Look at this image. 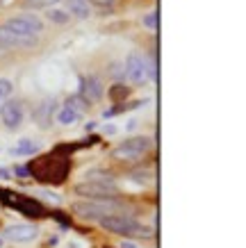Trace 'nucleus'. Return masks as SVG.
I'll return each instance as SVG.
<instances>
[{"instance_id":"1","label":"nucleus","mask_w":246,"mask_h":248,"mask_svg":"<svg viewBox=\"0 0 246 248\" xmlns=\"http://www.w3.org/2000/svg\"><path fill=\"white\" fill-rule=\"evenodd\" d=\"M98 223L103 230L107 232H114V234H123V237H150V228L137 223L134 218L126 217V214H107V217H100Z\"/></svg>"},{"instance_id":"2","label":"nucleus","mask_w":246,"mask_h":248,"mask_svg":"<svg viewBox=\"0 0 246 248\" xmlns=\"http://www.w3.org/2000/svg\"><path fill=\"white\" fill-rule=\"evenodd\" d=\"M155 73H157V66H155V60L148 62L146 55L137 53H128L126 57V64H123V78H128V82L132 84H144L148 78L155 80Z\"/></svg>"},{"instance_id":"3","label":"nucleus","mask_w":246,"mask_h":248,"mask_svg":"<svg viewBox=\"0 0 246 248\" xmlns=\"http://www.w3.org/2000/svg\"><path fill=\"white\" fill-rule=\"evenodd\" d=\"M5 28L9 32H14L18 37H30V39H37L41 32H44V21L39 16L30 14V12H23L18 16H12L5 21Z\"/></svg>"},{"instance_id":"4","label":"nucleus","mask_w":246,"mask_h":248,"mask_svg":"<svg viewBox=\"0 0 246 248\" xmlns=\"http://www.w3.org/2000/svg\"><path fill=\"white\" fill-rule=\"evenodd\" d=\"M121 210V203L116 198H105V201H78L73 203V212H78L82 218H100L107 217L110 212Z\"/></svg>"},{"instance_id":"5","label":"nucleus","mask_w":246,"mask_h":248,"mask_svg":"<svg viewBox=\"0 0 246 248\" xmlns=\"http://www.w3.org/2000/svg\"><path fill=\"white\" fill-rule=\"evenodd\" d=\"M150 148V139L148 137H130L126 141H121L116 148L112 151L114 159H121V162H128V159H139L144 157Z\"/></svg>"},{"instance_id":"6","label":"nucleus","mask_w":246,"mask_h":248,"mask_svg":"<svg viewBox=\"0 0 246 248\" xmlns=\"http://www.w3.org/2000/svg\"><path fill=\"white\" fill-rule=\"evenodd\" d=\"M25 121V107H23L21 100L16 98H9L5 105L0 107V123L7 130H18Z\"/></svg>"},{"instance_id":"7","label":"nucleus","mask_w":246,"mask_h":248,"mask_svg":"<svg viewBox=\"0 0 246 248\" xmlns=\"http://www.w3.org/2000/svg\"><path fill=\"white\" fill-rule=\"evenodd\" d=\"M105 93V84L100 80V76L91 73V76H84L82 78V84H80V100L84 105H96L98 100L103 98Z\"/></svg>"},{"instance_id":"8","label":"nucleus","mask_w":246,"mask_h":248,"mask_svg":"<svg viewBox=\"0 0 246 248\" xmlns=\"http://www.w3.org/2000/svg\"><path fill=\"white\" fill-rule=\"evenodd\" d=\"M73 191L87 201H105V198H114L116 196V187H107V185H98V182H78Z\"/></svg>"},{"instance_id":"9","label":"nucleus","mask_w":246,"mask_h":248,"mask_svg":"<svg viewBox=\"0 0 246 248\" xmlns=\"http://www.w3.org/2000/svg\"><path fill=\"white\" fill-rule=\"evenodd\" d=\"M37 44V39L18 37L14 32H9L5 25H0V50H14V48H32Z\"/></svg>"},{"instance_id":"10","label":"nucleus","mask_w":246,"mask_h":248,"mask_svg":"<svg viewBox=\"0 0 246 248\" xmlns=\"http://www.w3.org/2000/svg\"><path fill=\"white\" fill-rule=\"evenodd\" d=\"M37 234H39V230L32 223H16V226H9L5 230V237L16 241V244H28V241L37 239Z\"/></svg>"},{"instance_id":"11","label":"nucleus","mask_w":246,"mask_h":248,"mask_svg":"<svg viewBox=\"0 0 246 248\" xmlns=\"http://www.w3.org/2000/svg\"><path fill=\"white\" fill-rule=\"evenodd\" d=\"M55 109H57V103H55V100H44V103H39V107L34 109V121L39 123V128H48V125H50Z\"/></svg>"},{"instance_id":"12","label":"nucleus","mask_w":246,"mask_h":248,"mask_svg":"<svg viewBox=\"0 0 246 248\" xmlns=\"http://www.w3.org/2000/svg\"><path fill=\"white\" fill-rule=\"evenodd\" d=\"M89 0H66V12L71 18H89L91 16Z\"/></svg>"},{"instance_id":"13","label":"nucleus","mask_w":246,"mask_h":248,"mask_svg":"<svg viewBox=\"0 0 246 248\" xmlns=\"http://www.w3.org/2000/svg\"><path fill=\"white\" fill-rule=\"evenodd\" d=\"M80 116L82 114L78 112V109H73V107H68V105H64L60 109V112H57V121H60V125H75V123H78V121H80Z\"/></svg>"},{"instance_id":"14","label":"nucleus","mask_w":246,"mask_h":248,"mask_svg":"<svg viewBox=\"0 0 246 248\" xmlns=\"http://www.w3.org/2000/svg\"><path fill=\"white\" fill-rule=\"evenodd\" d=\"M62 0H23L21 5L23 9H34V12H39V9H52L57 7Z\"/></svg>"},{"instance_id":"15","label":"nucleus","mask_w":246,"mask_h":248,"mask_svg":"<svg viewBox=\"0 0 246 248\" xmlns=\"http://www.w3.org/2000/svg\"><path fill=\"white\" fill-rule=\"evenodd\" d=\"M46 18L50 23H57V25H64V23L71 21V16H68L66 9H60V7H52L50 12H46Z\"/></svg>"},{"instance_id":"16","label":"nucleus","mask_w":246,"mask_h":248,"mask_svg":"<svg viewBox=\"0 0 246 248\" xmlns=\"http://www.w3.org/2000/svg\"><path fill=\"white\" fill-rule=\"evenodd\" d=\"M37 151H39V146L34 141H30V139H21V143H18L12 153H14V155H34Z\"/></svg>"},{"instance_id":"17","label":"nucleus","mask_w":246,"mask_h":248,"mask_svg":"<svg viewBox=\"0 0 246 248\" xmlns=\"http://www.w3.org/2000/svg\"><path fill=\"white\" fill-rule=\"evenodd\" d=\"M12 91H14L12 80H7V78H0V107L5 105L9 98H12Z\"/></svg>"},{"instance_id":"18","label":"nucleus","mask_w":246,"mask_h":248,"mask_svg":"<svg viewBox=\"0 0 246 248\" xmlns=\"http://www.w3.org/2000/svg\"><path fill=\"white\" fill-rule=\"evenodd\" d=\"M89 175V182H98V185H107V187H114V178L110 173H87Z\"/></svg>"},{"instance_id":"19","label":"nucleus","mask_w":246,"mask_h":248,"mask_svg":"<svg viewBox=\"0 0 246 248\" xmlns=\"http://www.w3.org/2000/svg\"><path fill=\"white\" fill-rule=\"evenodd\" d=\"M142 23H144V28H146V30H157V12H148V14H144Z\"/></svg>"},{"instance_id":"20","label":"nucleus","mask_w":246,"mask_h":248,"mask_svg":"<svg viewBox=\"0 0 246 248\" xmlns=\"http://www.w3.org/2000/svg\"><path fill=\"white\" fill-rule=\"evenodd\" d=\"M114 2H116V0H89L91 7H100V9H112Z\"/></svg>"},{"instance_id":"21","label":"nucleus","mask_w":246,"mask_h":248,"mask_svg":"<svg viewBox=\"0 0 246 248\" xmlns=\"http://www.w3.org/2000/svg\"><path fill=\"white\" fill-rule=\"evenodd\" d=\"M16 175L25 178V175H28V169H25V166H16Z\"/></svg>"},{"instance_id":"22","label":"nucleus","mask_w":246,"mask_h":248,"mask_svg":"<svg viewBox=\"0 0 246 248\" xmlns=\"http://www.w3.org/2000/svg\"><path fill=\"white\" fill-rule=\"evenodd\" d=\"M119 248H137V244H134V241H121Z\"/></svg>"},{"instance_id":"23","label":"nucleus","mask_w":246,"mask_h":248,"mask_svg":"<svg viewBox=\"0 0 246 248\" xmlns=\"http://www.w3.org/2000/svg\"><path fill=\"white\" fill-rule=\"evenodd\" d=\"M105 132H107V135H114V132H116V128H114V125H105Z\"/></svg>"},{"instance_id":"24","label":"nucleus","mask_w":246,"mask_h":248,"mask_svg":"<svg viewBox=\"0 0 246 248\" xmlns=\"http://www.w3.org/2000/svg\"><path fill=\"white\" fill-rule=\"evenodd\" d=\"M0 248H2V239H0Z\"/></svg>"}]
</instances>
